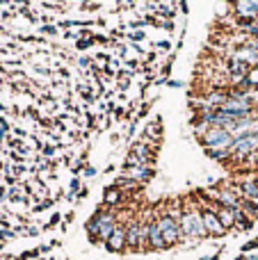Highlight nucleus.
<instances>
[{
    "label": "nucleus",
    "instance_id": "4468645a",
    "mask_svg": "<svg viewBox=\"0 0 258 260\" xmlns=\"http://www.w3.org/2000/svg\"><path fill=\"white\" fill-rule=\"evenodd\" d=\"M123 201V192L121 189H117L112 185V187H105V192H103V203L105 206H110V210H112L117 203H121Z\"/></svg>",
    "mask_w": 258,
    "mask_h": 260
},
{
    "label": "nucleus",
    "instance_id": "a878e982",
    "mask_svg": "<svg viewBox=\"0 0 258 260\" xmlns=\"http://www.w3.org/2000/svg\"><path fill=\"white\" fill-rule=\"evenodd\" d=\"M59 219H62V217H59V215H53V219H50V226H55Z\"/></svg>",
    "mask_w": 258,
    "mask_h": 260
},
{
    "label": "nucleus",
    "instance_id": "9d476101",
    "mask_svg": "<svg viewBox=\"0 0 258 260\" xmlns=\"http://www.w3.org/2000/svg\"><path fill=\"white\" fill-rule=\"evenodd\" d=\"M105 249L112 251V253H121L123 249H128V244H126V224H119L117 229H114L112 238L105 242Z\"/></svg>",
    "mask_w": 258,
    "mask_h": 260
},
{
    "label": "nucleus",
    "instance_id": "f03ea898",
    "mask_svg": "<svg viewBox=\"0 0 258 260\" xmlns=\"http://www.w3.org/2000/svg\"><path fill=\"white\" fill-rule=\"evenodd\" d=\"M233 142H236V137L224 128H208L199 137V144L206 151H231Z\"/></svg>",
    "mask_w": 258,
    "mask_h": 260
},
{
    "label": "nucleus",
    "instance_id": "393cba45",
    "mask_svg": "<svg viewBox=\"0 0 258 260\" xmlns=\"http://www.w3.org/2000/svg\"><path fill=\"white\" fill-rule=\"evenodd\" d=\"M89 62H91L89 57H82V59H80V67H89Z\"/></svg>",
    "mask_w": 258,
    "mask_h": 260
},
{
    "label": "nucleus",
    "instance_id": "f3484780",
    "mask_svg": "<svg viewBox=\"0 0 258 260\" xmlns=\"http://www.w3.org/2000/svg\"><path fill=\"white\" fill-rule=\"evenodd\" d=\"M80 194V180H78V178H73L71 180V194Z\"/></svg>",
    "mask_w": 258,
    "mask_h": 260
},
{
    "label": "nucleus",
    "instance_id": "f257e3e1",
    "mask_svg": "<svg viewBox=\"0 0 258 260\" xmlns=\"http://www.w3.org/2000/svg\"><path fill=\"white\" fill-rule=\"evenodd\" d=\"M119 226V219H117V212L112 210H105V208H99V210L94 212V217H91L89 221H87V235H89L91 242H108L110 238H112L114 229Z\"/></svg>",
    "mask_w": 258,
    "mask_h": 260
},
{
    "label": "nucleus",
    "instance_id": "4be33fe9",
    "mask_svg": "<svg viewBox=\"0 0 258 260\" xmlns=\"http://www.w3.org/2000/svg\"><path fill=\"white\" fill-rule=\"evenodd\" d=\"M158 48H160V50H169V48H172V46H169V41H160V44H158Z\"/></svg>",
    "mask_w": 258,
    "mask_h": 260
},
{
    "label": "nucleus",
    "instance_id": "1a4fd4ad",
    "mask_svg": "<svg viewBox=\"0 0 258 260\" xmlns=\"http://www.w3.org/2000/svg\"><path fill=\"white\" fill-rule=\"evenodd\" d=\"M236 9V16L240 21H258V3L256 0H240V3H233Z\"/></svg>",
    "mask_w": 258,
    "mask_h": 260
},
{
    "label": "nucleus",
    "instance_id": "39448f33",
    "mask_svg": "<svg viewBox=\"0 0 258 260\" xmlns=\"http://www.w3.org/2000/svg\"><path fill=\"white\" fill-rule=\"evenodd\" d=\"M155 221H158V229H160V233H163L167 247H174V244H178L183 240L181 221L172 219L169 215H158V217H155Z\"/></svg>",
    "mask_w": 258,
    "mask_h": 260
},
{
    "label": "nucleus",
    "instance_id": "423d86ee",
    "mask_svg": "<svg viewBox=\"0 0 258 260\" xmlns=\"http://www.w3.org/2000/svg\"><path fill=\"white\" fill-rule=\"evenodd\" d=\"M155 151H158V146H149V144H144L140 139V142H135L131 146V153H128L126 165H131V167L151 165V162H153V157H155Z\"/></svg>",
    "mask_w": 258,
    "mask_h": 260
},
{
    "label": "nucleus",
    "instance_id": "0eeeda50",
    "mask_svg": "<svg viewBox=\"0 0 258 260\" xmlns=\"http://www.w3.org/2000/svg\"><path fill=\"white\" fill-rule=\"evenodd\" d=\"M155 169L151 165H137V167H131V165H123V176H126L128 180H133V183L142 185V183H149L151 178H153Z\"/></svg>",
    "mask_w": 258,
    "mask_h": 260
},
{
    "label": "nucleus",
    "instance_id": "dca6fc26",
    "mask_svg": "<svg viewBox=\"0 0 258 260\" xmlns=\"http://www.w3.org/2000/svg\"><path fill=\"white\" fill-rule=\"evenodd\" d=\"M247 85H249L251 89H258V67H254L249 71V76H247Z\"/></svg>",
    "mask_w": 258,
    "mask_h": 260
},
{
    "label": "nucleus",
    "instance_id": "6ab92c4d",
    "mask_svg": "<svg viewBox=\"0 0 258 260\" xmlns=\"http://www.w3.org/2000/svg\"><path fill=\"white\" fill-rule=\"evenodd\" d=\"M249 167H251V169H258V151H256L254 157H249Z\"/></svg>",
    "mask_w": 258,
    "mask_h": 260
},
{
    "label": "nucleus",
    "instance_id": "ddd939ff",
    "mask_svg": "<svg viewBox=\"0 0 258 260\" xmlns=\"http://www.w3.org/2000/svg\"><path fill=\"white\" fill-rule=\"evenodd\" d=\"M217 217L222 221L224 229H236V221H238V208H217Z\"/></svg>",
    "mask_w": 258,
    "mask_h": 260
},
{
    "label": "nucleus",
    "instance_id": "bb28decb",
    "mask_svg": "<svg viewBox=\"0 0 258 260\" xmlns=\"http://www.w3.org/2000/svg\"><path fill=\"white\" fill-rule=\"evenodd\" d=\"M256 183H258V171H256Z\"/></svg>",
    "mask_w": 258,
    "mask_h": 260
},
{
    "label": "nucleus",
    "instance_id": "6e6552de",
    "mask_svg": "<svg viewBox=\"0 0 258 260\" xmlns=\"http://www.w3.org/2000/svg\"><path fill=\"white\" fill-rule=\"evenodd\" d=\"M201 217H204V226H206V233L217 238V235H224L227 229L222 226L217 217V208H201Z\"/></svg>",
    "mask_w": 258,
    "mask_h": 260
},
{
    "label": "nucleus",
    "instance_id": "a211bd4d",
    "mask_svg": "<svg viewBox=\"0 0 258 260\" xmlns=\"http://www.w3.org/2000/svg\"><path fill=\"white\" fill-rule=\"evenodd\" d=\"M256 247H258V238L251 240V242H247L245 247H242V251H251V249H256Z\"/></svg>",
    "mask_w": 258,
    "mask_h": 260
},
{
    "label": "nucleus",
    "instance_id": "20e7f679",
    "mask_svg": "<svg viewBox=\"0 0 258 260\" xmlns=\"http://www.w3.org/2000/svg\"><path fill=\"white\" fill-rule=\"evenodd\" d=\"M258 151V137H256V130L249 135H242V137H236L231 146V160L233 162H247L249 157H254Z\"/></svg>",
    "mask_w": 258,
    "mask_h": 260
},
{
    "label": "nucleus",
    "instance_id": "f8f14e48",
    "mask_svg": "<svg viewBox=\"0 0 258 260\" xmlns=\"http://www.w3.org/2000/svg\"><path fill=\"white\" fill-rule=\"evenodd\" d=\"M238 187H240L242 199H247V201H256V199H258V183H256V174H249V178L240 180V183H238Z\"/></svg>",
    "mask_w": 258,
    "mask_h": 260
},
{
    "label": "nucleus",
    "instance_id": "aec40b11",
    "mask_svg": "<svg viewBox=\"0 0 258 260\" xmlns=\"http://www.w3.org/2000/svg\"><path fill=\"white\" fill-rule=\"evenodd\" d=\"M44 32H46V35H57V27H55V25H46Z\"/></svg>",
    "mask_w": 258,
    "mask_h": 260
},
{
    "label": "nucleus",
    "instance_id": "2eb2a0df",
    "mask_svg": "<svg viewBox=\"0 0 258 260\" xmlns=\"http://www.w3.org/2000/svg\"><path fill=\"white\" fill-rule=\"evenodd\" d=\"M206 155H208L210 160H217V162L231 160V151H206Z\"/></svg>",
    "mask_w": 258,
    "mask_h": 260
},
{
    "label": "nucleus",
    "instance_id": "7ed1b4c3",
    "mask_svg": "<svg viewBox=\"0 0 258 260\" xmlns=\"http://www.w3.org/2000/svg\"><path fill=\"white\" fill-rule=\"evenodd\" d=\"M181 233H183V240H197V238H206V235H208L199 208L185 210V215H183V219H181Z\"/></svg>",
    "mask_w": 258,
    "mask_h": 260
},
{
    "label": "nucleus",
    "instance_id": "412c9836",
    "mask_svg": "<svg viewBox=\"0 0 258 260\" xmlns=\"http://www.w3.org/2000/svg\"><path fill=\"white\" fill-rule=\"evenodd\" d=\"M91 41H94V39H87V41H78V48H80V50H85L87 46H91Z\"/></svg>",
    "mask_w": 258,
    "mask_h": 260
},
{
    "label": "nucleus",
    "instance_id": "9b49d317",
    "mask_svg": "<svg viewBox=\"0 0 258 260\" xmlns=\"http://www.w3.org/2000/svg\"><path fill=\"white\" fill-rule=\"evenodd\" d=\"M149 249H153V251H163V249H167V242H165L163 233H160L155 217L149 221Z\"/></svg>",
    "mask_w": 258,
    "mask_h": 260
},
{
    "label": "nucleus",
    "instance_id": "5701e85b",
    "mask_svg": "<svg viewBox=\"0 0 258 260\" xmlns=\"http://www.w3.org/2000/svg\"><path fill=\"white\" fill-rule=\"evenodd\" d=\"M85 174H87V176H96V169H94V167H87Z\"/></svg>",
    "mask_w": 258,
    "mask_h": 260
},
{
    "label": "nucleus",
    "instance_id": "b1692460",
    "mask_svg": "<svg viewBox=\"0 0 258 260\" xmlns=\"http://www.w3.org/2000/svg\"><path fill=\"white\" fill-rule=\"evenodd\" d=\"M133 39H135V41H140V39H144V32H135V35H133Z\"/></svg>",
    "mask_w": 258,
    "mask_h": 260
}]
</instances>
